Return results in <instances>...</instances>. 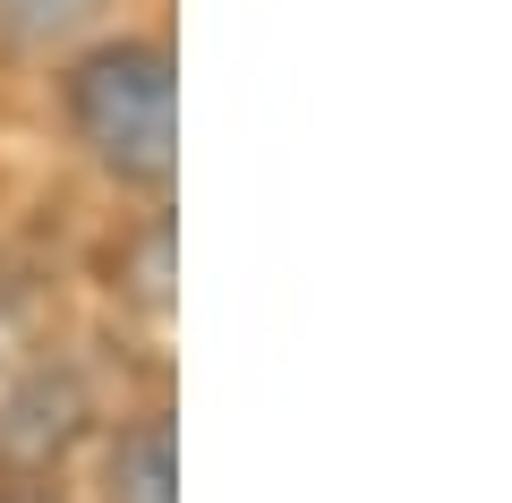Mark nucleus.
Masks as SVG:
<instances>
[{"label":"nucleus","instance_id":"obj_3","mask_svg":"<svg viewBox=\"0 0 512 503\" xmlns=\"http://www.w3.org/2000/svg\"><path fill=\"white\" fill-rule=\"evenodd\" d=\"M103 18V0H0V43L9 52H60Z\"/></svg>","mask_w":512,"mask_h":503},{"label":"nucleus","instance_id":"obj_5","mask_svg":"<svg viewBox=\"0 0 512 503\" xmlns=\"http://www.w3.org/2000/svg\"><path fill=\"white\" fill-rule=\"evenodd\" d=\"M0 503H43V495H0Z\"/></svg>","mask_w":512,"mask_h":503},{"label":"nucleus","instance_id":"obj_4","mask_svg":"<svg viewBox=\"0 0 512 503\" xmlns=\"http://www.w3.org/2000/svg\"><path fill=\"white\" fill-rule=\"evenodd\" d=\"M120 282L146 316H171V222H146V239L120 256Z\"/></svg>","mask_w":512,"mask_h":503},{"label":"nucleus","instance_id":"obj_1","mask_svg":"<svg viewBox=\"0 0 512 503\" xmlns=\"http://www.w3.org/2000/svg\"><path fill=\"white\" fill-rule=\"evenodd\" d=\"M69 128L111 180L171 188V52L163 43H103L69 69Z\"/></svg>","mask_w":512,"mask_h":503},{"label":"nucleus","instance_id":"obj_2","mask_svg":"<svg viewBox=\"0 0 512 503\" xmlns=\"http://www.w3.org/2000/svg\"><path fill=\"white\" fill-rule=\"evenodd\" d=\"M111 503H180V444H171V418H137L111 452Z\"/></svg>","mask_w":512,"mask_h":503}]
</instances>
